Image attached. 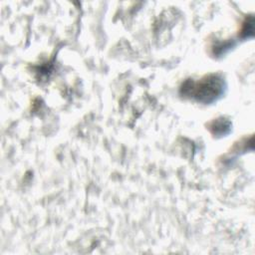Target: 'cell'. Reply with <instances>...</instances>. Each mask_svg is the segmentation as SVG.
Wrapping results in <instances>:
<instances>
[{"mask_svg":"<svg viewBox=\"0 0 255 255\" xmlns=\"http://www.w3.org/2000/svg\"><path fill=\"white\" fill-rule=\"evenodd\" d=\"M222 89L223 83L221 79L215 76H210L199 83L187 82L183 88L185 93H189L203 102H210L216 99L222 93Z\"/></svg>","mask_w":255,"mask_h":255,"instance_id":"obj_1","label":"cell"}]
</instances>
